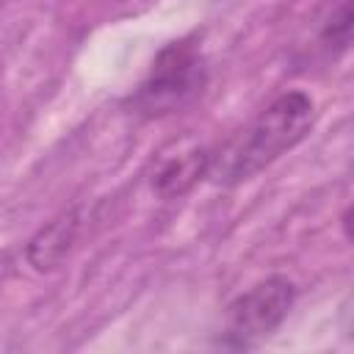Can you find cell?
Returning <instances> with one entry per match:
<instances>
[{
    "label": "cell",
    "mask_w": 354,
    "mask_h": 354,
    "mask_svg": "<svg viewBox=\"0 0 354 354\" xmlns=\"http://www.w3.org/2000/svg\"><path fill=\"white\" fill-rule=\"evenodd\" d=\"M315 122V102L304 91L279 94L221 155L210 158L207 174L216 185H241L293 149Z\"/></svg>",
    "instance_id": "1"
},
{
    "label": "cell",
    "mask_w": 354,
    "mask_h": 354,
    "mask_svg": "<svg viewBox=\"0 0 354 354\" xmlns=\"http://www.w3.org/2000/svg\"><path fill=\"white\" fill-rule=\"evenodd\" d=\"M205 86V61L196 36L169 41L152 61L147 80L138 86L133 105L144 116L171 113L196 97Z\"/></svg>",
    "instance_id": "2"
},
{
    "label": "cell",
    "mask_w": 354,
    "mask_h": 354,
    "mask_svg": "<svg viewBox=\"0 0 354 354\" xmlns=\"http://www.w3.org/2000/svg\"><path fill=\"white\" fill-rule=\"evenodd\" d=\"M296 301V288L285 277H268L241 293L227 310L224 346L249 348L268 337L290 313Z\"/></svg>",
    "instance_id": "3"
},
{
    "label": "cell",
    "mask_w": 354,
    "mask_h": 354,
    "mask_svg": "<svg viewBox=\"0 0 354 354\" xmlns=\"http://www.w3.org/2000/svg\"><path fill=\"white\" fill-rule=\"evenodd\" d=\"M210 169V155L205 147H188L174 155H166L155 174H152V191L160 199H177L188 194L199 177H205Z\"/></svg>",
    "instance_id": "4"
},
{
    "label": "cell",
    "mask_w": 354,
    "mask_h": 354,
    "mask_svg": "<svg viewBox=\"0 0 354 354\" xmlns=\"http://www.w3.org/2000/svg\"><path fill=\"white\" fill-rule=\"evenodd\" d=\"M77 227H80L77 210H69V213H61L58 218H53L47 227H41L30 238V243H28V263L36 271H47V268L58 266L66 257V252L72 249Z\"/></svg>",
    "instance_id": "5"
},
{
    "label": "cell",
    "mask_w": 354,
    "mask_h": 354,
    "mask_svg": "<svg viewBox=\"0 0 354 354\" xmlns=\"http://www.w3.org/2000/svg\"><path fill=\"white\" fill-rule=\"evenodd\" d=\"M321 39L335 50L348 47V41H351V0H340V6L332 11L329 22L321 30Z\"/></svg>",
    "instance_id": "6"
}]
</instances>
